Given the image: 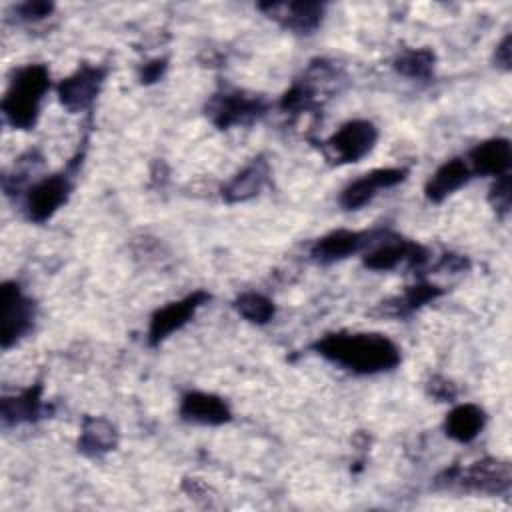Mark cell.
I'll return each instance as SVG.
<instances>
[{
  "mask_svg": "<svg viewBox=\"0 0 512 512\" xmlns=\"http://www.w3.org/2000/svg\"><path fill=\"white\" fill-rule=\"evenodd\" d=\"M314 350L326 360L358 374L390 370L400 362L398 346L390 338L372 332L326 334L314 344Z\"/></svg>",
  "mask_w": 512,
  "mask_h": 512,
  "instance_id": "obj_1",
  "label": "cell"
},
{
  "mask_svg": "<svg viewBox=\"0 0 512 512\" xmlns=\"http://www.w3.org/2000/svg\"><path fill=\"white\" fill-rule=\"evenodd\" d=\"M50 88V72L42 64H28L20 68L2 100V112L10 126L28 130L36 124L40 102Z\"/></svg>",
  "mask_w": 512,
  "mask_h": 512,
  "instance_id": "obj_2",
  "label": "cell"
},
{
  "mask_svg": "<svg viewBox=\"0 0 512 512\" xmlns=\"http://www.w3.org/2000/svg\"><path fill=\"white\" fill-rule=\"evenodd\" d=\"M378 130L368 120H350L326 142L328 154L336 164L358 162L364 158L376 144Z\"/></svg>",
  "mask_w": 512,
  "mask_h": 512,
  "instance_id": "obj_3",
  "label": "cell"
},
{
  "mask_svg": "<svg viewBox=\"0 0 512 512\" xmlns=\"http://www.w3.org/2000/svg\"><path fill=\"white\" fill-rule=\"evenodd\" d=\"M2 302V348H10L20 340L34 322V306L16 282H4L0 290Z\"/></svg>",
  "mask_w": 512,
  "mask_h": 512,
  "instance_id": "obj_4",
  "label": "cell"
},
{
  "mask_svg": "<svg viewBox=\"0 0 512 512\" xmlns=\"http://www.w3.org/2000/svg\"><path fill=\"white\" fill-rule=\"evenodd\" d=\"M446 478L448 486L456 484L464 490L500 494L510 488V466L498 460H482L464 470H450L446 472Z\"/></svg>",
  "mask_w": 512,
  "mask_h": 512,
  "instance_id": "obj_5",
  "label": "cell"
},
{
  "mask_svg": "<svg viewBox=\"0 0 512 512\" xmlns=\"http://www.w3.org/2000/svg\"><path fill=\"white\" fill-rule=\"evenodd\" d=\"M208 300H210V294L196 290V292L188 294L186 298H182L178 302H170L164 308L156 310L150 320V330H148L150 346H158L172 332L180 330L194 316V312Z\"/></svg>",
  "mask_w": 512,
  "mask_h": 512,
  "instance_id": "obj_6",
  "label": "cell"
},
{
  "mask_svg": "<svg viewBox=\"0 0 512 512\" xmlns=\"http://www.w3.org/2000/svg\"><path fill=\"white\" fill-rule=\"evenodd\" d=\"M104 68L100 66H90V64H82L74 74H70L68 78H64L58 84V96L60 102L70 110V112H78L88 108L96 94L100 92V86L104 82Z\"/></svg>",
  "mask_w": 512,
  "mask_h": 512,
  "instance_id": "obj_7",
  "label": "cell"
},
{
  "mask_svg": "<svg viewBox=\"0 0 512 512\" xmlns=\"http://www.w3.org/2000/svg\"><path fill=\"white\" fill-rule=\"evenodd\" d=\"M264 100L256 96H244L240 92H226L214 96L206 106L212 122L218 128H228L234 124H244L258 118L264 112Z\"/></svg>",
  "mask_w": 512,
  "mask_h": 512,
  "instance_id": "obj_8",
  "label": "cell"
},
{
  "mask_svg": "<svg viewBox=\"0 0 512 512\" xmlns=\"http://www.w3.org/2000/svg\"><path fill=\"white\" fill-rule=\"evenodd\" d=\"M72 184L66 174H54L32 186L26 200V216L32 222H46L66 200Z\"/></svg>",
  "mask_w": 512,
  "mask_h": 512,
  "instance_id": "obj_9",
  "label": "cell"
},
{
  "mask_svg": "<svg viewBox=\"0 0 512 512\" xmlns=\"http://www.w3.org/2000/svg\"><path fill=\"white\" fill-rule=\"evenodd\" d=\"M406 176L404 168H378L370 174H364L362 178L348 184L340 196V204L346 210H356L364 204H368L380 188H390L402 182Z\"/></svg>",
  "mask_w": 512,
  "mask_h": 512,
  "instance_id": "obj_10",
  "label": "cell"
},
{
  "mask_svg": "<svg viewBox=\"0 0 512 512\" xmlns=\"http://www.w3.org/2000/svg\"><path fill=\"white\" fill-rule=\"evenodd\" d=\"M180 416L188 422L218 426L230 420V410L226 402L214 394L188 392L180 404Z\"/></svg>",
  "mask_w": 512,
  "mask_h": 512,
  "instance_id": "obj_11",
  "label": "cell"
},
{
  "mask_svg": "<svg viewBox=\"0 0 512 512\" xmlns=\"http://www.w3.org/2000/svg\"><path fill=\"white\" fill-rule=\"evenodd\" d=\"M404 260L412 266H420L426 260V250L414 242L394 238L392 242H386L374 248L372 252H368L364 258V264L372 270H390Z\"/></svg>",
  "mask_w": 512,
  "mask_h": 512,
  "instance_id": "obj_12",
  "label": "cell"
},
{
  "mask_svg": "<svg viewBox=\"0 0 512 512\" xmlns=\"http://www.w3.org/2000/svg\"><path fill=\"white\" fill-rule=\"evenodd\" d=\"M468 162H470V166H468L470 172L502 176V174H506V170L512 162L510 142L506 138L486 140L470 150Z\"/></svg>",
  "mask_w": 512,
  "mask_h": 512,
  "instance_id": "obj_13",
  "label": "cell"
},
{
  "mask_svg": "<svg viewBox=\"0 0 512 512\" xmlns=\"http://www.w3.org/2000/svg\"><path fill=\"white\" fill-rule=\"evenodd\" d=\"M368 232H352V230H336L314 242L310 254L318 262H334L358 252L370 240Z\"/></svg>",
  "mask_w": 512,
  "mask_h": 512,
  "instance_id": "obj_14",
  "label": "cell"
},
{
  "mask_svg": "<svg viewBox=\"0 0 512 512\" xmlns=\"http://www.w3.org/2000/svg\"><path fill=\"white\" fill-rule=\"evenodd\" d=\"M268 164L264 158H254L244 170H240L224 188L222 196L226 202H244L254 198L268 180Z\"/></svg>",
  "mask_w": 512,
  "mask_h": 512,
  "instance_id": "obj_15",
  "label": "cell"
},
{
  "mask_svg": "<svg viewBox=\"0 0 512 512\" xmlns=\"http://www.w3.org/2000/svg\"><path fill=\"white\" fill-rule=\"evenodd\" d=\"M470 174L472 172L464 160L460 158L448 160L430 176V180L426 182L424 194L430 202H442L448 194H452L462 184H466Z\"/></svg>",
  "mask_w": 512,
  "mask_h": 512,
  "instance_id": "obj_16",
  "label": "cell"
},
{
  "mask_svg": "<svg viewBox=\"0 0 512 512\" xmlns=\"http://www.w3.org/2000/svg\"><path fill=\"white\" fill-rule=\"evenodd\" d=\"M42 386H30L16 396L2 398V420L6 424H20L36 420L42 414Z\"/></svg>",
  "mask_w": 512,
  "mask_h": 512,
  "instance_id": "obj_17",
  "label": "cell"
},
{
  "mask_svg": "<svg viewBox=\"0 0 512 512\" xmlns=\"http://www.w3.org/2000/svg\"><path fill=\"white\" fill-rule=\"evenodd\" d=\"M484 410L476 404H460L446 416V434L458 442L474 440L484 428Z\"/></svg>",
  "mask_w": 512,
  "mask_h": 512,
  "instance_id": "obj_18",
  "label": "cell"
},
{
  "mask_svg": "<svg viewBox=\"0 0 512 512\" xmlns=\"http://www.w3.org/2000/svg\"><path fill=\"white\" fill-rule=\"evenodd\" d=\"M118 442L116 428L104 418H86L82 426V434L78 440V448L86 456H100L112 450Z\"/></svg>",
  "mask_w": 512,
  "mask_h": 512,
  "instance_id": "obj_19",
  "label": "cell"
},
{
  "mask_svg": "<svg viewBox=\"0 0 512 512\" xmlns=\"http://www.w3.org/2000/svg\"><path fill=\"white\" fill-rule=\"evenodd\" d=\"M282 14H272L278 18L286 28L296 32H310L318 26L322 18V6L316 2H292V4H278Z\"/></svg>",
  "mask_w": 512,
  "mask_h": 512,
  "instance_id": "obj_20",
  "label": "cell"
},
{
  "mask_svg": "<svg viewBox=\"0 0 512 512\" xmlns=\"http://www.w3.org/2000/svg\"><path fill=\"white\" fill-rule=\"evenodd\" d=\"M438 296H440L438 286L414 284V286H408L402 296L392 300V304H386V312L394 314V316H402V314H408V312L420 308L422 304H426V302H430Z\"/></svg>",
  "mask_w": 512,
  "mask_h": 512,
  "instance_id": "obj_21",
  "label": "cell"
},
{
  "mask_svg": "<svg viewBox=\"0 0 512 512\" xmlns=\"http://www.w3.org/2000/svg\"><path fill=\"white\" fill-rule=\"evenodd\" d=\"M234 308L250 322H256V324H266L272 316H274V304L258 294V292H246V294H240L234 302Z\"/></svg>",
  "mask_w": 512,
  "mask_h": 512,
  "instance_id": "obj_22",
  "label": "cell"
},
{
  "mask_svg": "<svg viewBox=\"0 0 512 512\" xmlns=\"http://www.w3.org/2000/svg\"><path fill=\"white\" fill-rule=\"evenodd\" d=\"M396 70L410 78H426L434 68V54L428 48L408 50L396 58Z\"/></svg>",
  "mask_w": 512,
  "mask_h": 512,
  "instance_id": "obj_23",
  "label": "cell"
},
{
  "mask_svg": "<svg viewBox=\"0 0 512 512\" xmlns=\"http://www.w3.org/2000/svg\"><path fill=\"white\" fill-rule=\"evenodd\" d=\"M496 184L492 186V192H490V202L494 204V208L500 212V214H506L508 208H510V176L508 174H502V176H496Z\"/></svg>",
  "mask_w": 512,
  "mask_h": 512,
  "instance_id": "obj_24",
  "label": "cell"
},
{
  "mask_svg": "<svg viewBox=\"0 0 512 512\" xmlns=\"http://www.w3.org/2000/svg\"><path fill=\"white\" fill-rule=\"evenodd\" d=\"M54 10V6L50 2H26L18 8L20 16L26 18V20H38V18H44L48 16L50 12Z\"/></svg>",
  "mask_w": 512,
  "mask_h": 512,
  "instance_id": "obj_25",
  "label": "cell"
},
{
  "mask_svg": "<svg viewBox=\"0 0 512 512\" xmlns=\"http://www.w3.org/2000/svg\"><path fill=\"white\" fill-rule=\"evenodd\" d=\"M164 68H166V60H152V62H148V64H144V68H142V82H146V84H150V82H156L160 76H162V72H164Z\"/></svg>",
  "mask_w": 512,
  "mask_h": 512,
  "instance_id": "obj_26",
  "label": "cell"
},
{
  "mask_svg": "<svg viewBox=\"0 0 512 512\" xmlns=\"http://www.w3.org/2000/svg\"><path fill=\"white\" fill-rule=\"evenodd\" d=\"M430 392L436 398H442V400H450V398L456 396V390L452 388V384L448 380H442V378H432L430 380Z\"/></svg>",
  "mask_w": 512,
  "mask_h": 512,
  "instance_id": "obj_27",
  "label": "cell"
},
{
  "mask_svg": "<svg viewBox=\"0 0 512 512\" xmlns=\"http://www.w3.org/2000/svg\"><path fill=\"white\" fill-rule=\"evenodd\" d=\"M494 60L500 68H504V70L510 68V36H504V40L496 46Z\"/></svg>",
  "mask_w": 512,
  "mask_h": 512,
  "instance_id": "obj_28",
  "label": "cell"
}]
</instances>
